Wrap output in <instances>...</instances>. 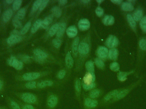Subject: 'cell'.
Wrapping results in <instances>:
<instances>
[{"instance_id":"1","label":"cell","mask_w":146,"mask_h":109,"mask_svg":"<svg viewBox=\"0 0 146 109\" xmlns=\"http://www.w3.org/2000/svg\"><path fill=\"white\" fill-rule=\"evenodd\" d=\"M21 99L27 104H35L36 103V97L34 94L29 92H25L21 94Z\"/></svg>"},{"instance_id":"2","label":"cell","mask_w":146,"mask_h":109,"mask_svg":"<svg viewBox=\"0 0 146 109\" xmlns=\"http://www.w3.org/2000/svg\"><path fill=\"white\" fill-rule=\"evenodd\" d=\"M134 86V85H133V86L130 87H128V88L123 89L122 90H120L118 92V93L117 94L116 96L112 99V101L111 102L110 104L117 102V101H120V100L123 99L126 96L128 95L129 93L131 91V90H132V89H133Z\"/></svg>"},{"instance_id":"3","label":"cell","mask_w":146,"mask_h":109,"mask_svg":"<svg viewBox=\"0 0 146 109\" xmlns=\"http://www.w3.org/2000/svg\"><path fill=\"white\" fill-rule=\"evenodd\" d=\"M8 63L10 66L13 67L17 70H21L23 67V63L16 59L14 57H10L8 60Z\"/></svg>"},{"instance_id":"4","label":"cell","mask_w":146,"mask_h":109,"mask_svg":"<svg viewBox=\"0 0 146 109\" xmlns=\"http://www.w3.org/2000/svg\"><path fill=\"white\" fill-rule=\"evenodd\" d=\"M106 44L109 48H115L118 44V40L115 36H110L106 41Z\"/></svg>"},{"instance_id":"5","label":"cell","mask_w":146,"mask_h":109,"mask_svg":"<svg viewBox=\"0 0 146 109\" xmlns=\"http://www.w3.org/2000/svg\"><path fill=\"white\" fill-rule=\"evenodd\" d=\"M58 102V98L57 96L51 95L49 96L47 100V105L50 108H54L57 105Z\"/></svg>"},{"instance_id":"6","label":"cell","mask_w":146,"mask_h":109,"mask_svg":"<svg viewBox=\"0 0 146 109\" xmlns=\"http://www.w3.org/2000/svg\"><path fill=\"white\" fill-rule=\"evenodd\" d=\"M33 53L35 55V57L37 61H42L48 57V55L45 52L40 49H37L35 50Z\"/></svg>"},{"instance_id":"7","label":"cell","mask_w":146,"mask_h":109,"mask_svg":"<svg viewBox=\"0 0 146 109\" xmlns=\"http://www.w3.org/2000/svg\"><path fill=\"white\" fill-rule=\"evenodd\" d=\"M40 76V74L38 73H30L25 74L23 75V79L27 81H33L36 79Z\"/></svg>"},{"instance_id":"8","label":"cell","mask_w":146,"mask_h":109,"mask_svg":"<svg viewBox=\"0 0 146 109\" xmlns=\"http://www.w3.org/2000/svg\"><path fill=\"white\" fill-rule=\"evenodd\" d=\"M84 104L88 108L92 109L96 108L98 104V102L95 99L91 98H86L84 101Z\"/></svg>"},{"instance_id":"9","label":"cell","mask_w":146,"mask_h":109,"mask_svg":"<svg viewBox=\"0 0 146 109\" xmlns=\"http://www.w3.org/2000/svg\"><path fill=\"white\" fill-rule=\"evenodd\" d=\"M120 90H115L110 92L107 95H106L104 98V102L106 103H110L112 99L116 96Z\"/></svg>"},{"instance_id":"10","label":"cell","mask_w":146,"mask_h":109,"mask_svg":"<svg viewBox=\"0 0 146 109\" xmlns=\"http://www.w3.org/2000/svg\"><path fill=\"white\" fill-rule=\"evenodd\" d=\"M95 76L94 73H88L86 75L83 79V83L86 85H90L94 83L95 81Z\"/></svg>"},{"instance_id":"11","label":"cell","mask_w":146,"mask_h":109,"mask_svg":"<svg viewBox=\"0 0 146 109\" xmlns=\"http://www.w3.org/2000/svg\"><path fill=\"white\" fill-rule=\"evenodd\" d=\"M89 51V47L88 44L85 42L80 44L78 47V51L82 55H86L88 54Z\"/></svg>"},{"instance_id":"12","label":"cell","mask_w":146,"mask_h":109,"mask_svg":"<svg viewBox=\"0 0 146 109\" xmlns=\"http://www.w3.org/2000/svg\"><path fill=\"white\" fill-rule=\"evenodd\" d=\"M90 26V23L89 20L86 19L81 20L78 23V26L80 30L84 31L88 30Z\"/></svg>"},{"instance_id":"13","label":"cell","mask_w":146,"mask_h":109,"mask_svg":"<svg viewBox=\"0 0 146 109\" xmlns=\"http://www.w3.org/2000/svg\"><path fill=\"white\" fill-rule=\"evenodd\" d=\"M22 38L20 36H13L11 35L8 38L7 43L10 45H13L15 44L21 42Z\"/></svg>"},{"instance_id":"14","label":"cell","mask_w":146,"mask_h":109,"mask_svg":"<svg viewBox=\"0 0 146 109\" xmlns=\"http://www.w3.org/2000/svg\"><path fill=\"white\" fill-rule=\"evenodd\" d=\"M97 54L98 56L100 58H106L108 54V49L105 47H100L97 50Z\"/></svg>"},{"instance_id":"15","label":"cell","mask_w":146,"mask_h":109,"mask_svg":"<svg viewBox=\"0 0 146 109\" xmlns=\"http://www.w3.org/2000/svg\"><path fill=\"white\" fill-rule=\"evenodd\" d=\"M67 34L70 38H74L77 35V30L74 26H69L66 30Z\"/></svg>"},{"instance_id":"16","label":"cell","mask_w":146,"mask_h":109,"mask_svg":"<svg viewBox=\"0 0 146 109\" xmlns=\"http://www.w3.org/2000/svg\"><path fill=\"white\" fill-rule=\"evenodd\" d=\"M53 16L52 15H50L47 16L43 21H42V25L41 26L43 28L46 29L53 21Z\"/></svg>"},{"instance_id":"17","label":"cell","mask_w":146,"mask_h":109,"mask_svg":"<svg viewBox=\"0 0 146 109\" xmlns=\"http://www.w3.org/2000/svg\"><path fill=\"white\" fill-rule=\"evenodd\" d=\"M66 63L68 67L69 68L72 67L74 64V60L70 52H68L66 56Z\"/></svg>"},{"instance_id":"18","label":"cell","mask_w":146,"mask_h":109,"mask_svg":"<svg viewBox=\"0 0 146 109\" xmlns=\"http://www.w3.org/2000/svg\"><path fill=\"white\" fill-rule=\"evenodd\" d=\"M115 22L114 17L111 15H106L103 19V23L106 25H111Z\"/></svg>"},{"instance_id":"19","label":"cell","mask_w":146,"mask_h":109,"mask_svg":"<svg viewBox=\"0 0 146 109\" xmlns=\"http://www.w3.org/2000/svg\"><path fill=\"white\" fill-rule=\"evenodd\" d=\"M13 11L11 9H8L6 10L3 15V19L5 22H7L9 21L13 15Z\"/></svg>"},{"instance_id":"20","label":"cell","mask_w":146,"mask_h":109,"mask_svg":"<svg viewBox=\"0 0 146 109\" xmlns=\"http://www.w3.org/2000/svg\"><path fill=\"white\" fill-rule=\"evenodd\" d=\"M53 82L51 81H44L38 83L37 86L39 88H43L46 87H50L53 85Z\"/></svg>"},{"instance_id":"21","label":"cell","mask_w":146,"mask_h":109,"mask_svg":"<svg viewBox=\"0 0 146 109\" xmlns=\"http://www.w3.org/2000/svg\"><path fill=\"white\" fill-rule=\"evenodd\" d=\"M121 8L124 11H132L134 10V7L132 3L129 2H123L122 4Z\"/></svg>"},{"instance_id":"22","label":"cell","mask_w":146,"mask_h":109,"mask_svg":"<svg viewBox=\"0 0 146 109\" xmlns=\"http://www.w3.org/2000/svg\"><path fill=\"white\" fill-rule=\"evenodd\" d=\"M143 16V12L142 10L140 9H138L136 10L134 13L133 18L135 21H138L141 20Z\"/></svg>"},{"instance_id":"23","label":"cell","mask_w":146,"mask_h":109,"mask_svg":"<svg viewBox=\"0 0 146 109\" xmlns=\"http://www.w3.org/2000/svg\"><path fill=\"white\" fill-rule=\"evenodd\" d=\"M66 28V24L65 23H61L59 25V28L56 34L57 37L60 38L62 36L65 32Z\"/></svg>"},{"instance_id":"24","label":"cell","mask_w":146,"mask_h":109,"mask_svg":"<svg viewBox=\"0 0 146 109\" xmlns=\"http://www.w3.org/2000/svg\"><path fill=\"white\" fill-rule=\"evenodd\" d=\"M118 51L116 49L113 48L109 51V57L112 60H115L118 57Z\"/></svg>"},{"instance_id":"25","label":"cell","mask_w":146,"mask_h":109,"mask_svg":"<svg viewBox=\"0 0 146 109\" xmlns=\"http://www.w3.org/2000/svg\"><path fill=\"white\" fill-rule=\"evenodd\" d=\"M100 94V91L99 89H95L92 90L89 93V97L92 99L98 98Z\"/></svg>"},{"instance_id":"26","label":"cell","mask_w":146,"mask_h":109,"mask_svg":"<svg viewBox=\"0 0 146 109\" xmlns=\"http://www.w3.org/2000/svg\"><path fill=\"white\" fill-rule=\"evenodd\" d=\"M42 20L41 19H38L35 22L33 26L31 31L32 33H34L38 30V28L42 25Z\"/></svg>"},{"instance_id":"27","label":"cell","mask_w":146,"mask_h":109,"mask_svg":"<svg viewBox=\"0 0 146 109\" xmlns=\"http://www.w3.org/2000/svg\"><path fill=\"white\" fill-rule=\"evenodd\" d=\"M79 38H76L74 40L72 44V51L74 54L76 55L78 51V47H79Z\"/></svg>"},{"instance_id":"28","label":"cell","mask_w":146,"mask_h":109,"mask_svg":"<svg viewBox=\"0 0 146 109\" xmlns=\"http://www.w3.org/2000/svg\"><path fill=\"white\" fill-rule=\"evenodd\" d=\"M59 24H56L51 26L49 31V35L50 36H53L57 32L59 27Z\"/></svg>"},{"instance_id":"29","label":"cell","mask_w":146,"mask_h":109,"mask_svg":"<svg viewBox=\"0 0 146 109\" xmlns=\"http://www.w3.org/2000/svg\"><path fill=\"white\" fill-rule=\"evenodd\" d=\"M131 73H127V72H120L118 74L117 78L118 80L121 81H124L127 79V76L130 74Z\"/></svg>"},{"instance_id":"30","label":"cell","mask_w":146,"mask_h":109,"mask_svg":"<svg viewBox=\"0 0 146 109\" xmlns=\"http://www.w3.org/2000/svg\"><path fill=\"white\" fill-rule=\"evenodd\" d=\"M127 19L131 27L133 29H135L136 27V22L132 15L130 14H128L127 15Z\"/></svg>"},{"instance_id":"31","label":"cell","mask_w":146,"mask_h":109,"mask_svg":"<svg viewBox=\"0 0 146 109\" xmlns=\"http://www.w3.org/2000/svg\"><path fill=\"white\" fill-rule=\"evenodd\" d=\"M86 68L89 73H94V64L92 61H88L86 63Z\"/></svg>"},{"instance_id":"32","label":"cell","mask_w":146,"mask_h":109,"mask_svg":"<svg viewBox=\"0 0 146 109\" xmlns=\"http://www.w3.org/2000/svg\"><path fill=\"white\" fill-rule=\"evenodd\" d=\"M52 12L53 14L57 18H59L61 15L62 10L59 7L56 6L54 7L52 9Z\"/></svg>"},{"instance_id":"33","label":"cell","mask_w":146,"mask_h":109,"mask_svg":"<svg viewBox=\"0 0 146 109\" xmlns=\"http://www.w3.org/2000/svg\"><path fill=\"white\" fill-rule=\"evenodd\" d=\"M9 105L11 109H21L19 104L14 100H10L9 102Z\"/></svg>"},{"instance_id":"34","label":"cell","mask_w":146,"mask_h":109,"mask_svg":"<svg viewBox=\"0 0 146 109\" xmlns=\"http://www.w3.org/2000/svg\"><path fill=\"white\" fill-rule=\"evenodd\" d=\"M31 21H29L25 25L24 27L22 28V30L20 32L21 35H24L28 32V31L30 29V27H31Z\"/></svg>"},{"instance_id":"35","label":"cell","mask_w":146,"mask_h":109,"mask_svg":"<svg viewBox=\"0 0 146 109\" xmlns=\"http://www.w3.org/2000/svg\"><path fill=\"white\" fill-rule=\"evenodd\" d=\"M26 14V10L25 8H22L20 9L17 13L16 17L19 20L22 19L25 17Z\"/></svg>"},{"instance_id":"36","label":"cell","mask_w":146,"mask_h":109,"mask_svg":"<svg viewBox=\"0 0 146 109\" xmlns=\"http://www.w3.org/2000/svg\"><path fill=\"white\" fill-rule=\"evenodd\" d=\"M140 25L142 31L146 33V16L142 18L140 23Z\"/></svg>"},{"instance_id":"37","label":"cell","mask_w":146,"mask_h":109,"mask_svg":"<svg viewBox=\"0 0 146 109\" xmlns=\"http://www.w3.org/2000/svg\"><path fill=\"white\" fill-rule=\"evenodd\" d=\"M36 86V83L34 81H30L25 84V87L28 89H35Z\"/></svg>"},{"instance_id":"38","label":"cell","mask_w":146,"mask_h":109,"mask_svg":"<svg viewBox=\"0 0 146 109\" xmlns=\"http://www.w3.org/2000/svg\"><path fill=\"white\" fill-rule=\"evenodd\" d=\"M22 2L21 0H15L14 1L13 3V9L15 10H18L21 6Z\"/></svg>"},{"instance_id":"39","label":"cell","mask_w":146,"mask_h":109,"mask_svg":"<svg viewBox=\"0 0 146 109\" xmlns=\"http://www.w3.org/2000/svg\"><path fill=\"white\" fill-rule=\"evenodd\" d=\"M13 24L14 26L16 28H20V27H21V25H22L21 22L20 21V20H19V19L17 18L16 16L13 19Z\"/></svg>"},{"instance_id":"40","label":"cell","mask_w":146,"mask_h":109,"mask_svg":"<svg viewBox=\"0 0 146 109\" xmlns=\"http://www.w3.org/2000/svg\"><path fill=\"white\" fill-rule=\"evenodd\" d=\"M42 1L41 0H37V1H35V2L33 3V6L32 7V10L33 11H36L41 6V3H42Z\"/></svg>"},{"instance_id":"41","label":"cell","mask_w":146,"mask_h":109,"mask_svg":"<svg viewBox=\"0 0 146 109\" xmlns=\"http://www.w3.org/2000/svg\"><path fill=\"white\" fill-rule=\"evenodd\" d=\"M82 86L83 88L86 91H90L92 89H94L96 87V84L94 83H92L90 85H86L84 83H82Z\"/></svg>"},{"instance_id":"42","label":"cell","mask_w":146,"mask_h":109,"mask_svg":"<svg viewBox=\"0 0 146 109\" xmlns=\"http://www.w3.org/2000/svg\"><path fill=\"white\" fill-rule=\"evenodd\" d=\"M110 68L112 71L115 72V71H117L119 70V69H120V66H119V64L117 62H114L110 64Z\"/></svg>"},{"instance_id":"43","label":"cell","mask_w":146,"mask_h":109,"mask_svg":"<svg viewBox=\"0 0 146 109\" xmlns=\"http://www.w3.org/2000/svg\"><path fill=\"white\" fill-rule=\"evenodd\" d=\"M95 63L97 67L99 68L103 69L104 67V62L100 58H96L95 60Z\"/></svg>"},{"instance_id":"44","label":"cell","mask_w":146,"mask_h":109,"mask_svg":"<svg viewBox=\"0 0 146 109\" xmlns=\"http://www.w3.org/2000/svg\"><path fill=\"white\" fill-rule=\"evenodd\" d=\"M75 88L77 92L78 93L80 92L81 90V85L80 81L78 79H77L76 81L75 84Z\"/></svg>"},{"instance_id":"45","label":"cell","mask_w":146,"mask_h":109,"mask_svg":"<svg viewBox=\"0 0 146 109\" xmlns=\"http://www.w3.org/2000/svg\"><path fill=\"white\" fill-rule=\"evenodd\" d=\"M53 45L54 46L55 48H59L61 45L62 41L59 38H56L53 40Z\"/></svg>"},{"instance_id":"46","label":"cell","mask_w":146,"mask_h":109,"mask_svg":"<svg viewBox=\"0 0 146 109\" xmlns=\"http://www.w3.org/2000/svg\"><path fill=\"white\" fill-rule=\"evenodd\" d=\"M139 47L142 50H146V40L145 39H142L140 41Z\"/></svg>"},{"instance_id":"47","label":"cell","mask_w":146,"mask_h":109,"mask_svg":"<svg viewBox=\"0 0 146 109\" xmlns=\"http://www.w3.org/2000/svg\"><path fill=\"white\" fill-rule=\"evenodd\" d=\"M95 12H96V14H97V15H98V16H99V17L102 16V15H104V10H103L102 8L100 7H98L96 9Z\"/></svg>"},{"instance_id":"48","label":"cell","mask_w":146,"mask_h":109,"mask_svg":"<svg viewBox=\"0 0 146 109\" xmlns=\"http://www.w3.org/2000/svg\"><path fill=\"white\" fill-rule=\"evenodd\" d=\"M49 1H47V0H44V1H42V3H41V6H40V7H39V10L40 11H42L45 7L47 6L48 4V3Z\"/></svg>"},{"instance_id":"49","label":"cell","mask_w":146,"mask_h":109,"mask_svg":"<svg viewBox=\"0 0 146 109\" xmlns=\"http://www.w3.org/2000/svg\"><path fill=\"white\" fill-rule=\"evenodd\" d=\"M66 72L65 70H61L58 74V77L60 79H62L66 75Z\"/></svg>"},{"instance_id":"50","label":"cell","mask_w":146,"mask_h":109,"mask_svg":"<svg viewBox=\"0 0 146 109\" xmlns=\"http://www.w3.org/2000/svg\"><path fill=\"white\" fill-rule=\"evenodd\" d=\"M20 57L22 61L25 62L27 63L30 61L31 58L28 56L26 55H23L21 56Z\"/></svg>"},{"instance_id":"51","label":"cell","mask_w":146,"mask_h":109,"mask_svg":"<svg viewBox=\"0 0 146 109\" xmlns=\"http://www.w3.org/2000/svg\"><path fill=\"white\" fill-rule=\"evenodd\" d=\"M21 109H35L31 104H26L21 106Z\"/></svg>"},{"instance_id":"52","label":"cell","mask_w":146,"mask_h":109,"mask_svg":"<svg viewBox=\"0 0 146 109\" xmlns=\"http://www.w3.org/2000/svg\"><path fill=\"white\" fill-rule=\"evenodd\" d=\"M21 35L20 32L19 31L17 30H14L11 32V35L13 36H20Z\"/></svg>"},{"instance_id":"53","label":"cell","mask_w":146,"mask_h":109,"mask_svg":"<svg viewBox=\"0 0 146 109\" xmlns=\"http://www.w3.org/2000/svg\"><path fill=\"white\" fill-rule=\"evenodd\" d=\"M111 1L113 3H115V4H120L121 3L122 1H121V0H112Z\"/></svg>"},{"instance_id":"54","label":"cell","mask_w":146,"mask_h":109,"mask_svg":"<svg viewBox=\"0 0 146 109\" xmlns=\"http://www.w3.org/2000/svg\"><path fill=\"white\" fill-rule=\"evenodd\" d=\"M59 3L62 5H65L68 2L67 1H66V0H61V1H59Z\"/></svg>"},{"instance_id":"55","label":"cell","mask_w":146,"mask_h":109,"mask_svg":"<svg viewBox=\"0 0 146 109\" xmlns=\"http://www.w3.org/2000/svg\"><path fill=\"white\" fill-rule=\"evenodd\" d=\"M3 81L1 80L0 79V92L2 91V90L3 88Z\"/></svg>"},{"instance_id":"56","label":"cell","mask_w":146,"mask_h":109,"mask_svg":"<svg viewBox=\"0 0 146 109\" xmlns=\"http://www.w3.org/2000/svg\"><path fill=\"white\" fill-rule=\"evenodd\" d=\"M6 3H8V4H10V3H12L14 1L13 0H7L6 1Z\"/></svg>"},{"instance_id":"57","label":"cell","mask_w":146,"mask_h":109,"mask_svg":"<svg viewBox=\"0 0 146 109\" xmlns=\"http://www.w3.org/2000/svg\"><path fill=\"white\" fill-rule=\"evenodd\" d=\"M81 1L82 2V3H86L90 2V1H88V0H85V1Z\"/></svg>"},{"instance_id":"58","label":"cell","mask_w":146,"mask_h":109,"mask_svg":"<svg viewBox=\"0 0 146 109\" xmlns=\"http://www.w3.org/2000/svg\"><path fill=\"white\" fill-rule=\"evenodd\" d=\"M129 2L130 3H134L135 2V1H129Z\"/></svg>"},{"instance_id":"59","label":"cell","mask_w":146,"mask_h":109,"mask_svg":"<svg viewBox=\"0 0 146 109\" xmlns=\"http://www.w3.org/2000/svg\"><path fill=\"white\" fill-rule=\"evenodd\" d=\"M103 1H102V0H100V1H97V2L98 3H100L101 2Z\"/></svg>"},{"instance_id":"60","label":"cell","mask_w":146,"mask_h":109,"mask_svg":"<svg viewBox=\"0 0 146 109\" xmlns=\"http://www.w3.org/2000/svg\"><path fill=\"white\" fill-rule=\"evenodd\" d=\"M0 109H3V108H1V107H0Z\"/></svg>"},{"instance_id":"61","label":"cell","mask_w":146,"mask_h":109,"mask_svg":"<svg viewBox=\"0 0 146 109\" xmlns=\"http://www.w3.org/2000/svg\"><path fill=\"white\" fill-rule=\"evenodd\" d=\"M0 13H1V10H0Z\"/></svg>"},{"instance_id":"62","label":"cell","mask_w":146,"mask_h":109,"mask_svg":"<svg viewBox=\"0 0 146 109\" xmlns=\"http://www.w3.org/2000/svg\"><path fill=\"white\" fill-rule=\"evenodd\" d=\"M3 109H5V108H3Z\"/></svg>"}]
</instances>
